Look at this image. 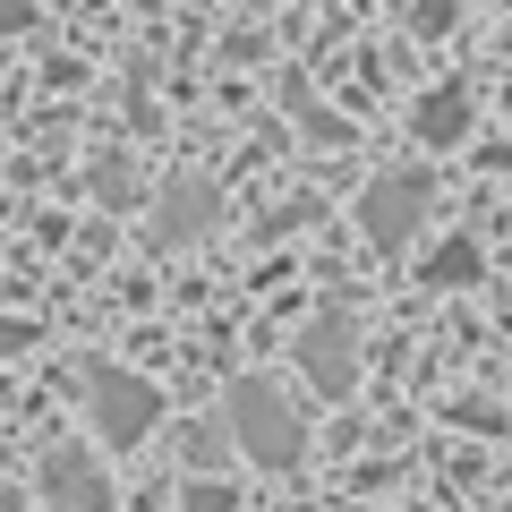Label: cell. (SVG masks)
Instances as JSON below:
<instances>
[{"label":"cell","mask_w":512,"mask_h":512,"mask_svg":"<svg viewBox=\"0 0 512 512\" xmlns=\"http://www.w3.org/2000/svg\"><path fill=\"white\" fill-rule=\"evenodd\" d=\"M299 376L316 384V393H333V402H342L350 384H359V325H350V316H316L308 333H299Z\"/></svg>","instance_id":"obj_3"},{"label":"cell","mask_w":512,"mask_h":512,"mask_svg":"<svg viewBox=\"0 0 512 512\" xmlns=\"http://www.w3.org/2000/svg\"><path fill=\"white\" fill-rule=\"evenodd\" d=\"M214 214H222V188H205V180L163 188V197H154V248H188V239H205Z\"/></svg>","instance_id":"obj_6"},{"label":"cell","mask_w":512,"mask_h":512,"mask_svg":"<svg viewBox=\"0 0 512 512\" xmlns=\"http://www.w3.org/2000/svg\"><path fill=\"white\" fill-rule=\"evenodd\" d=\"M86 180H94V197H103V205H111V214H120V205H137V197H146V188L128 180V163H120V154H103V163H94V171H86Z\"/></svg>","instance_id":"obj_9"},{"label":"cell","mask_w":512,"mask_h":512,"mask_svg":"<svg viewBox=\"0 0 512 512\" xmlns=\"http://www.w3.org/2000/svg\"><path fill=\"white\" fill-rule=\"evenodd\" d=\"M18 350H35V325L26 316H0V359H18Z\"/></svg>","instance_id":"obj_13"},{"label":"cell","mask_w":512,"mask_h":512,"mask_svg":"<svg viewBox=\"0 0 512 512\" xmlns=\"http://www.w3.org/2000/svg\"><path fill=\"white\" fill-rule=\"evenodd\" d=\"M419 282H427V291H461V282H478V248H470V239H444V248L419 265Z\"/></svg>","instance_id":"obj_8"},{"label":"cell","mask_w":512,"mask_h":512,"mask_svg":"<svg viewBox=\"0 0 512 512\" xmlns=\"http://www.w3.org/2000/svg\"><path fill=\"white\" fill-rule=\"evenodd\" d=\"M77 402H86V419H94V436L103 444H146L154 436V419H163V393H154L137 367H120V359H86L77 367Z\"/></svg>","instance_id":"obj_2"},{"label":"cell","mask_w":512,"mask_h":512,"mask_svg":"<svg viewBox=\"0 0 512 512\" xmlns=\"http://www.w3.org/2000/svg\"><path fill=\"white\" fill-rule=\"evenodd\" d=\"M43 495H52V512H111V470L86 444H60V453H43Z\"/></svg>","instance_id":"obj_5"},{"label":"cell","mask_w":512,"mask_h":512,"mask_svg":"<svg viewBox=\"0 0 512 512\" xmlns=\"http://www.w3.org/2000/svg\"><path fill=\"white\" fill-rule=\"evenodd\" d=\"M419 137H427V146H461V137H470V86L419 94Z\"/></svg>","instance_id":"obj_7"},{"label":"cell","mask_w":512,"mask_h":512,"mask_svg":"<svg viewBox=\"0 0 512 512\" xmlns=\"http://www.w3.org/2000/svg\"><path fill=\"white\" fill-rule=\"evenodd\" d=\"M419 214H427V171H393V180L359 188V231L376 239V248H410Z\"/></svg>","instance_id":"obj_4"},{"label":"cell","mask_w":512,"mask_h":512,"mask_svg":"<svg viewBox=\"0 0 512 512\" xmlns=\"http://www.w3.org/2000/svg\"><path fill=\"white\" fill-rule=\"evenodd\" d=\"M410 26H419V35H444V26H453V0H410Z\"/></svg>","instance_id":"obj_12"},{"label":"cell","mask_w":512,"mask_h":512,"mask_svg":"<svg viewBox=\"0 0 512 512\" xmlns=\"http://www.w3.org/2000/svg\"><path fill=\"white\" fill-rule=\"evenodd\" d=\"M180 512H231V487H214V478H197V487L180 495Z\"/></svg>","instance_id":"obj_11"},{"label":"cell","mask_w":512,"mask_h":512,"mask_svg":"<svg viewBox=\"0 0 512 512\" xmlns=\"http://www.w3.org/2000/svg\"><path fill=\"white\" fill-rule=\"evenodd\" d=\"M231 436H239V453H248L256 470H299V461H308V419H299V402L274 376L231 384Z\"/></svg>","instance_id":"obj_1"},{"label":"cell","mask_w":512,"mask_h":512,"mask_svg":"<svg viewBox=\"0 0 512 512\" xmlns=\"http://www.w3.org/2000/svg\"><path fill=\"white\" fill-rule=\"evenodd\" d=\"M35 26V0H0V35H26Z\"/></svg>","instance_id":"obj_15"},{"label":"cell","mask_w":512,"mask_h":512,"mask_svg":"<svg viewBox=\"0 0 512 512\" xmlns=\"http://www.w3.org/2000/svg\"><path fill=\"white\" fill-rule=\"evenodd\" d=\"M291 120H299V128H308L316 146H342V120H333V111H325V103H316V94H308V86H291Z\"/></svg>","instance_id":"obj_10"},{"label":"cell","mask_w":512,"mask_h":512,"mask_svg":"<svg viewBox=\"0 0 512 512\" xmlns=\"http://www.w3.org/2000/svg\"><path fill=\"white\" fill-rule=\"evenodd\" d=\"M453 419H461V427H495V436H504V410H495V402H453Z\"/></svg>","instance_id":"obj_14"}]
</instances>
